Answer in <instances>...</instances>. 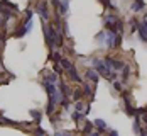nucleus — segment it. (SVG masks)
Returning <instances> with one entry per match:
<instances>
[{
  "mask_svg": "<svg viewBox=\"0 0 147 136\" xmlns=\"http://www.w3.org/2000/svg\"><path fill=\"white\" fill-rule=\"evenodd\" d=\"M93 65H95V72L98 73V75H102V77H105L107 80L112 77V73L113 72H110L107 66H105V63H103L102 60H98V58H93Z\"/></svg>",
  "mask_w": 147,
  "mask_h": 136,
  "instance_id": "2",
  "label": "nucleus"
},
{
  "mask_svg": "<svg viewBox=\"0 0 147 136\" xmlns=\"http://www.w3.org/2000/svg\"><path fill=\"white\" fill-rule=\"evenodd\" d=\"M139 36H140V39L144 41V43H147V21H142L140 22V26H139Z\"/></svg>",
  "mask_w": 147,
  "mask_h": 136,
  "instance_id": "6",
  "label": "nucleus"
},
{
  "mask_svg": "<svg viewBox=\"0 0 147 136\" xmlns=\"http://www.w3.org/2000/svg\"><path fill=\"white\" fill-rule=\"evenodd\" d=\"M129 75H130V68H129V66H123V70H122V78L127 80V77Z\"/></svg>",
  "mask_w": 147,
  "mask_h": 136,
  "instance_id": "20",
  "label": "nucleus"
},
{
  "mask_svg": "<svg viewBox=\"0 0 147 136\" xmlns=\"http://www.w3.org/2000/svg\"><path fill=\"white\" fill-rule=\"evenodd\" d=\"M59 5H61V14H66L68 12V0H63Z\"/></svg>",
  "mask_w": 147,
  "mask_h": 136,
  "instance_id": "17",
  "label": "nucleus"
},
{
  "mask_svg": "<svg viewBox=\"0 0 147 136\" xmlns=\"http://www.w3.org/2000/svg\"><path fill=\"white\" fill-rule=\"evenodd\" d=\"M93 126H96V128H98L100 131H105V129H107V122L103 121V119H95Z\"/></svg>",
  "mask_w": 147,
  "mask_h": 136,
  "instance_id": "12",
  "label": "nucleus"
},
{
  "mask_svg": "<svg viewBox=\"0 0 147 136\" xmlns=\"http://www.w3.org/2000/svg\"><path fill=\"white\" fill-rule=\"evenodd\" d=\"M42 29H44V36H46V43L47 46H61L63 44V38H61V34L58 32V29L54 27V26H42Z\"/></svg>",
  "mask_w": 147,
  "mask_h": 136,
  "instance_id": "1",
  "label": "nucleus"
},
{
  "mask_svg": "<svg viewBox=\"0 0 147 136\" xmlns=\"http://www.w3.org/2000/svg\"><path fill=\"white\" fill-rule=\"evenodd\" d=\"M81 97H83V94H81V89H76V90H74V94H73V99L76 100V102H78Z\"/></svg>",
  "mask_w": 147,
  "mask_h": 136,
  "instance_id": "18",
  "label": "nucleus"
},
{
  "mask_svg": "<svg viewBox=\"0 0 147 136\" xmlns=\"http://www.w3.org/2000/svg\"><path fill=\"white\" fill-rule=\"evenodd\" d=\"M105 66L110 70V72H117V70H122L123 68V65H122V61H118V60H113V58H110V56H107L105 58Z\"/></svg>",
  "mask_w": 147,
  "mask_h": 136,
  "instance_id": "3",
  "label": "nucleus"
},
{
  "mask_svg": "<svg viewBox=\"0 0 147 136\" xmlns=\"http://www.w3.org/2000/svg\"><path fill=\"white\" fill-rule=\"evenodd\" d=\"M134 131H135V135H137V136L142 133V128H140V119H139V116H135V119H134Z\"/></svg>",
  "mask_w": 147,
  "mask_h": 136,
  "instance_id": "8",
  "label": "nucleus"
},
{
  "mask_svg": "<svg viewBox=\"0 0 147 136\" xmlns=\"http://www.w3.org/2000/svg\"><path fill=\"white\" fill-rule=\"evenodd\" d=\"M59 3H61L59 0H53V5H54V7H59Z\"/></svg>",
  "mask_w": 147,
  "mask_h": 136,
  "instance_id": "34",
  "label": "nucleus"
},
{
  "mask_svg": "<svg viewBox=\"0 0 147 136\" xmlns=\"http://www.w3.org/2000/svg\"><path fill=\"white\" fill-rule=\"evenodd\" d=\"M59 65H61V68H64V70H69V68L73 66V63H71V61L68 60V58H61Z\"/></svg>",
  "mask_w": 147,
  "mask_h": 136,
  "instance_id": "11",
  "label": "nucleus"
},
{
  "mask_svg": "<svg viewBox=\"0 0 147 136\" xmlns=\"http://www.w3.org/2000/svg\"><path fill=\"white\" fill-rule=\"evenodd\" d=\"M102 3H103V5H107V7H110V9H112V3H110V0H102Z\"/></svg>",
  "mask_w": 147,
  "mask_h": 136,
  "instance_id": "32",
  "label": "nucleus"
},
{
  "mask_svg": "<svg viewBox=\"0 0 147 136\" xmlns=\"http://www.w3.org/2000/svg\"><path fill=\"white\" fill-rule=\"evenodd\" d=\"M30 116H32L34 119H37V121H41V118H42V114H41L39 111H30Z\"/></svg>",
  "mask_w": 147,
  "mask_h": 136,
  "instance_id": "22",
  "label": "nucleus"
},
{
  "mask_svg": "<svg viewBox=\"0 0 147 136\" xmlns=\"http://www.w3.org/2000/svg\"><path fill=\"white\" fill-rule=\"evenodd\" d=\"M30 19H32V10H27V14H26V21L30 22Z\"/></svg>",
  "mask_w": 147,
  "mask_h": 136,
  "instance_id": "29",
  "label": "nucleus"
},
{
  "mask_svg": "<svg viewBox=\"0 0 147 136\" xmlns=\"http://www.w3.org/2000/svg\"><path fill=\"white\" fill-rule=\"evenodd\" d=\"M83 102H80V100H78V102H76V111H78V112H81V111H83Z\"/></svg>",
  "mask_w": 147,
  "mask_h": 136,
  "instance_id": "27",
  "label": "nucleus"
},
{
  "mask_svg": "<svg viewBox=\"0 0 147 136\" xmlns=\"http://www.w3.org/2000/svg\"><path fill=\"white\" fill-rule=\"evenodd\" d=\"M120 43H122V36H120V34H117V36H115V48H118V46H120Z\"/></svg>",
  "mask_w": 147,
  "mask_h": 136,
  "instance_id": "26",
  "label": "nucleus"
},
{
  "mask_svg": "<svg viewBox=\"0 0 147 136\" xmlns=\"http://www.w3.org/2000/svg\"><path fill=\"white\" fill-rule=\"evenodd\" d=\"M86 78H88L91 83H98V80H100V75H98L95 70H86Z\"/></svg>",
  "mask_w": 147,
  "mask_h": 136,
  "instance_id": "7",
  "label": "nucleus"
},
{
  "mask_svg": "<svg viewBox=\"0 0 147 136\" xmlns=\"http://www.w3.org/2000/svg\"><path fill=\"white\" fill-rule=\"evenodd\" d=\"M93 128H95V126H93V122H85V128H83V133H85V135H90V133L93 131Z\"/></svg>",
  "mask_w": 147,
  "mask_h": 136,
  "instance_id": "14",
  "label": "nucleus"
},
{
  "mask_svg": "<svg viewBox=\"0 0 147 136\" xmlns=\"http://www.w3.org/2000/svg\"><path fill=\"white\" fill-rule=\"evenodd\" d=\"M113 89L118 90V92H122V82H117V80H115V82H113Z\"/></svg>",
  "mask_w": 147,
  "mask_h": 136,
  "instance_id": "25",
  "label": "nucleus"
},
{
  "mask_svg": "<svg viewBox=\"0 0 147 136\" xmlns=\"http://www.w3.org/2000/svg\"><path fill=\"white\" fill-rule=\"evenodd\" d=\"M26 32H27V27H26V26H20V27L14 32V36H15V38H22Z\"/></svg>",
  "mask_w": 147,
  "mask_h": 136,
  "instance_id": "13",
  "label": "nucleus"
},
{
  "mask_svg": "<svg viewBox=\"0 0 147 136\" xmlns=\"http://www.w3.org/2000/svg\"><path fill=\"white\" fill-rule=\"evenodd\" d=\"M37 14L41 15L44 21H47L49 19V12H47V3L46 2H41L39 5H37Z\"/></svg>",
  "mask_w": 147,
  "mask_h": 136,
  "instance_id": "5",
  "label": "nucleus"
},
{
  "mask_svg": "<svg viewBox=\"0 0 147 136\" xmlns=\"http://www.w3.org/2000/svg\"><path fill=\"white\" fill-rule=\"evenodd\" d=\"M51 60L56 61V63H59V61H61V53H58V51H56V53H53V55H51Z\"/></svg>",
  "mask_w": 147,
  "mask_h": 136,
  "instance_id": "23",
  "label": "nucleus"
},
{
  "mask_svg": "<svg viewBox=\"0 0 147 136\" xmlns=\"http://www.w3.org/2000/svg\"><path fill=\"white\" fill-rule=\"evenodd\" d=\"M115 32H112V31H105V44L108 46V48H115Z\"/></svg>",
  "mask_w": 147,
  "mask_h": 136,
  "instance_id": "4",
  "label": "nucleus"
},
{
  "mask_svg": "<svg viewBox=\"0 0 147 136\" xmlns=\"http://www.w3.org/2000/svg\"><path fill=\"white\" fill-rule=\"evenodd\" d=\"M0 5H7V7H10V9L17 10V5H15V3H12V2H9V0H2V2H0Z\"/></svg>",
  "mask_w": 147,
  "mask_h": 136,
  "instance_id": "16",
  "label": "nucleus"
},
{
  "mask_svg": "<svg viewBox=\"0 0 147 136\" xmlns=\"http://www.w3.org/2000/svg\"><path fill=\"white\" fill-rule=\"evenodd\" d=\"M130 9H132L134 12H139V10H142V9H144V2H142V0H137V2H134Z\"/></svg>",
  "mask_w": 147,
  "mask_h": 136,
  "instance_id": "10",
  "label": "nucleus"
},
{
  "mask_svg": "<svg viewBox=\"0 0 147 136\" xmlns=\"http://www.w3.org/2000/svg\"><path fill=\"white\" fill-rule=\"evenodd\" d=\"M0 68H2V65H0ZM0 72H2V70H0Z\"/></svg>",
  "mask_w": 147,
  "mask_h": 136,
  "instance_id": "38",
  "label": "nucleus"
},
{
  "mask_svg": "<svg viewBox=\"0 0 147 136\" xmlns=\"http://www.w3.org/2000/svg\"><path fill=\"white\" fill-rule=\"evenodd\" d=\"M140 118H142V121H144V124L147 126V109H146V112H144V114H142Z\"/></svg>",
  "mask_w": 147,
  "mask_h": 136,
  "instance_id": "31",
  "label": "nucleus"
},
{
  "mask_svg": "<svg viewBox=\"0 0 147 136\" xmlns=\"http://www.w3.org/2000/svg\"><path fill=\"white\" fill-rule=\"evenodd\" d=\"M139 136H147V133H146V131H142V133H140Z\"/></svg>",
  "mask_w": 147,
  "mask_h": 136,
  "instance_id": "36",
  "label": "nucleus"
},
{
  "mask_svg": "<svg viewBox=\"0 0 147 136\" xmlns=\"http://www.w3.org/2000/svg\"><path fill=\"white\" fill-rule=\"evenodd\" d=\"M68 73H69V77L73 78L74 82H81V77H80L78 73H76V68H74V66H71V68L68 70Z\"/></svg>",
  "mask_w": 147,
  "mask_h": 136,
  "instance_id": "9",
  "label": "nucleus"
},
{
  "mask_svg": "<svg viewBox=\"0 0 147 136\" xmlns=\"http://www.w3.org/2000/svg\"><path fill=\"white\" fill-rule=\"evenodd\" d=\"M88 136H100V133H90Z\"/></svg>",
  "mask_w": 147,
  "mask_h": 136,
  "instance_id": "35",
  "label": "nucleus"
},
{
  "mask_svg": "<svg viewBox=\"0 0 147 136\" xmlns=\"http://www.w3.org/2000/svg\"><path fill=\"white\" fill-rule=\"evenodd\" d=\"M0 39H2V34H0Z\"/></svg>",
  "mask_w": 147,
  "mask_h": 136,
  "instance_id": "37",
  "label": "nucleus"
},
{
  "mask_svg": "<svg viewBox=\"0 0 147 136\" xmlns=\"http://www.w3.org/2000/svg\"><path fill=\"white\" fill-rule=\"evenodd\" d=\"M108 136H118V133H117V131H115V129H112V131L108 133Z\"/></svg>",
  "mask_w": 147,
  "mask_h": 136,
  "instance_id": "33",
  "label": "nucleus"
},
{
  "mask_svg": "<svg viewBox=\"0 0 147 136\" xmlns=\"http://www.w3.org/2000/svg\"><path fill=\"white\" fill-rule=\"evenodd\" d=\"M54 136H71L68 131H58V133H54Z\"/></svg>",
  "mask_w": 147,
  "mask_h": 136,
  "instance_id": "28",
  "label": "nucleus"
},
{
  "mask_svg": "<svg viewBox=\"0 0 147 136\" xmlns=\"http://www.w3.org/2000/svg\"><path fill=\"white\" fill-rule=\"evenodd\" d=\"M44 80H47V82H51V83H56V82H58V75H56V73H49V75L46 77Z\"/></svg>",
  "mask_w": 147,
  "mask_h": 136,
  "instance_id": "15",
  "label": "nucleus"
},
{
  "mask_svg": "<svg viewBox=\"0 0 147 136\" xmlns=\"http://www.w3.org/2000/svg\"><path fill=\"white\" fill-rule=\"evenodd\" d=\"M54 73H56V75H61V73H63V68H61V65H58V63L54 65Z\"/></svg>",
  "mask_w": 147,
  "mask_h": 136,
  "instance_id": "24",
  "label": "nucleus"
},
{
  "mask_svg": "<svg viewBox=\"0 0 147 136\" xmlns=\"http://www.w3.org/2000/svg\"><path fill=\"white\" fill-rule=\"evenodd\" d=\"M83 90H85V94H86V95H90V97H91V100H93V92H91V89H90V85L83 83Z\"/></svg>",
  "mask_w": 147,
  "mask_h": 136,
  "instance_id": "19",
  "label": "nucleus"
},
{
  "mask_svg": "<svg viewBox=\"0 0 147 136\" xmlns=\"http://www.w3.org/2000/svg\"><path fill=\"white\" fill-rule=\"evenodd\" d=\"M83 118H85V114H83V112H78V111H74V112H73V119H74V121H80V119H83Z\"/></svg>",
  "mask_w": 147,
  "mask_h": 136,
  "instance_id": "21",
  "label": "nucleus"
},
{
  "mask_svg": "<svg viewBox=\"0 0 147 136\" xmlns=\"http://www.w3.org/2000/svg\"><path fill=\"white\" fill-rule=\"evenodd\" d=\"M36 135H37V136H46V133L41 129V128H37V129H36Z\"/></svg>",
  "mask_w": 147,
  "mask_h": 136,
  "instance_id": "30",
  "label": "nucleus"
}]
</instances>
